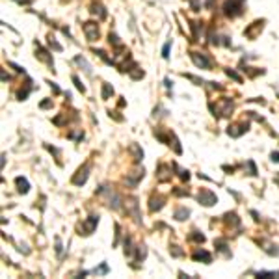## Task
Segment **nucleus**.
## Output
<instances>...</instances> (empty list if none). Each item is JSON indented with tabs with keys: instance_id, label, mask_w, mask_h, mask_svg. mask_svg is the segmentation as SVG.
<instances>
[{
	"instance_id": "f03ea898",
	"label": "nucleus",
	"mask_w": 279,
	"mask_h": 279,
	"mask_svg": "<svg viewBox=\"0 0 279 279\" xmlns=\"http://www.w3.org/2000/svg\"><path fill=\"white\" fill-rule=\"evenodd\" d=\"M91 23H88V24H86V34H88V37L93 41V37L95 36H97V28H93V26H89Z\"/></svg>"
},
{
	"instance_id": "7ed1b4c3",
	"label": "nucleus",
	"mask_w": 279,
	"mask_h": 279,
	"mask_svg": "<svg viewBox=\"0 0 279 279\" xmlns=\"http://www.w3.org/2000/svg\"><path fill=\"white\" fill-rule=\"evenodd\" d=\"M194 61L197 63V65H201V67H208V61L205 58H199L197 54H194Z\"/></svg>"
},
{
	"instance_id": "423d86ee",
	"label": "nucleus",
	"mask_w": 279,
	"mask_h": 279,
	"mask_svg": "<svg viewBox=\"0 0 279 279\" xmlns=\"http://www.w3.org/2000/svg\"><path fill=\"white\" fill-rule=\"evenodd\" d=\"M272 158L275 160V162H279V153H274V155H272Z\"/></svg>"
},
{
	"instance_id": "39448f33",
	"label": "nucleus",
	"mask_w": 279,
	"mask_h": 279,
	"mask_svg": "<svg viewBox=\"0 0 279 279\" xmlns=\"http://www.w3.org/2000/svg\"><path fill=\"white\" fill-rule=\"evenodd\" d=\"M182 216H188V210H179L177 212V220H184Z\"/></svg>"
},
{
	"instance_id": "f257e3e1",
	"label": "nucleus",
	"mask_w": 279,
	"mask_h": 279,
	"mask_svg": "<svg viewBox=\"0 0 279 279\" xmlns=\"http://www.w3.org/2000/svg\"><path fill=\"white\" fill-rule=\"evenodd\" d=\"M199 201L203 203V205L210 207V205H214V203H216V196H214V194H210L208 190H203L201 194H199Z\"/></svg>"
},
{
	"instance_id": "20e7f679",
	"label": "nucleus",
	"mask_w": 279,
	"mask_h": 279,
	"mask_svg": "<svg viewBox=\"0 0 279 279\" xmlns=\"http://www.w3.org/2000/svg\"><path fill=\"white\" fill-rule=\"evenodd\" d=\"M17 184L20 186V188H19L20 192H28V182H26L24 179H17Z\"/></svg>"
}]
</instances>
